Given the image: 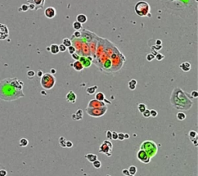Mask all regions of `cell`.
I'll return each instance as SVG.
<instances>
[{
  "mask_svg": "<svg viewBox=\"0 0 198 176\" xmlns=\"http://www.w3.org/2000/svg\"><path fill=\"white\" fill-rule=\"evenodd\" d=\"M190 96H191V98H193V99H197L198 97V92L196 90H194L190 93Z\"/></svg>",
  "mask_w": 198,
  "mask_h": 176,
  "instance_id": "45",
  "label": "cell"
},
{
  "mask_svg": "<svg viewBox=\"0 0 198 176\" xmlns=\"http://www.w3.org/2000/svg\"><path fill=\"white\" fill-rule=\"evenodd\" d=\"M73 28L75 30H81L82 29V24L76 20L73 23Z\"/></svg>",
  "mask_w": 198,
  "mask_h": 176,
  "instance_id": "26",
  "label": "cell"
},
{
  "mask_svg": "<svg viewBox=\"0 0 198 176\" xmlns=\"http://www.w3.org/2000/svg\"><path fill=\"white\" fill-rule=\"evenodd\" d=\"M66 100L68 102L71 103H75L76 100H77V95L73 92V91H70L67 95H66Z\"/></svg>",
  "mask_w": 198,
  "mask_h": 176,
  "instance_id": "16",
  "label": "cell"
},
{
  "mask_svg": "<svg viewBox=\"0 0 198 176\" xmlns=\"http://www.w3.org/2000/svg\"><path fill=\"white\" fill-rule=\"evenodd\" d=\"M28 9H29V6L23 4V5L21 6V7H20V9H19V10H22V12H26Z\"/></svg>",
  "mask_w": 198,
  "mask_h": 176,
  "instance_id": "41",
  "label": "cell"
},
{
  "mask_svg": "<svg viewBox=\"0 0 198 176\" xmlns=\"http://www.w3.org/2000/svg\"><path fill=\"white\" fill-rule=\"evenodd\" d=\"M156 45H162V40H156Z\"/></svg>",
  "mask_w": 198,
  "mask_h": 176,
  "instance_id": "56",
  "label": "cell"
},
{
  "mask_svg": "<svg viewBox=\"0 0 198 176\" xmlns=\"http://www.w3.org/2000/svg\"><path fill=\"white\" fill-rule=\"evenodd\" d=\"M164 6L175 12H185L188 9L197 10L198 0H162Z\"/></svg>",
  "mask_w": 198,
  "mask_h": 176,
  "instance_id": "3",
  "label": "cell"
},
{
  "mask_svg": "<svg viewBox=\"0 0 198 176\" xmlns=\"http://www.w3.org/2000/svg\"><path fill=\"white\" fill-rule=\"evenodd\" d=\"M137 109H138V111H139V113H143L145 111V110L146 109V104H144V103H138V106H137Z\"/></svg>",
  "mask_w": 198,
  "mask_h": 176,
  "instance_id": "29",
  "label": "cell"
},
{
  "mask_svg": "<svg viewBox=\"0 0 198 176\" xmlns=\"http://www.w3.org/2000/svg\"><path fill=\"white\" fill-rule=\"evenodd\" d=\"M35 74H36V73H35V71H29L28 72H27V76H28V78H29V79H32V78H33L34 76H35Z\"/></svg>",
  "mask_w": 198,
  "mask_h": 176,
  "instance_id": "42",
  "label": "cell"
},
{
  "mask_svg": "<svg viewBox=\"0 0 198 176\" xmlns=\"http://www.w3.org/2000/svg\"><path fill=\"white\" fill-rule=\"evenodd\" d=\"M136 156H137L138 160L141 162L144 163V164H148V163H149L151 161V158L148 157V154H146V152L143 149L138 150Z\"/></svg>",
  "mask_w": 198,
  "mask_h": 176,
  "instance_id": "9",
  "label": "cell"
},
{
  "mask_svg": "<svg viewBox=\"0 0 198 176\" xmlns=\"http://www.w3.org/2000/svg\"><path fill=\"white\" fill-rule=\"evenodd\" d=\"M111 64H112L111 61L109 60V59H107L104 63V68H105V69H109V68L111 67Z\"/></svg>",
  "mask_w": 198,
  "mask_h": 176,
  "instance_id": "35",
  "label": "cell"
},
{
  "mask_svg": "<svg viewBox=\"0 0 198 176\" xmlns=\"http://www.w3.org/2000/svg\"><path fill=\"white\" fill-rule=\"evenodd\" d=\"M118 140H119V141H124V140H125L124 133H118Z\"/></svg>",
  "mask_w": 198,
  "mask_h": 176,
  "instance_id": "49",
  "label": "cell"
},
{
  "mask_svg": "<svg viewBox=\"0 0 198 176\" xmlns=\"http://www.w3.org/2000/svg\"><path fill=\"white\" fill-rule=\"evenodd\" d=\"M128 171H129V174L130 175H135L136 173H137V168L136 167V166H134V165H132L129 167V168L128 169Z\"/></svg>",
  "mask_w": 198,
  "mask_h": 176,
  "instance_id": "30",
  "label": "cell"
},
{
  "mask_svg": "<svg viewBox=\"0 0 198 176\" xmlns=\"http://www.w3.org/2000/svg\"><path fill=\"white\" fill-rule=\"evenodd\" d=\"M77 21H78L79 23H81V24H83V23H85L87 21H88V17H87V16L86 15H84V14H78L77 16Z\"/></svg>",
  "mask_w": 198,
  "mask_h": 176,
  "instance_id": "20",
  "label": "cell"
},
{
  "mask_svg": "<svg viewBox=\"0 0 198 176\" xmlns=\"http://www.w3.org/2000/svg\"><path fill=\"white\" fill-rule=\"evenodd\" d=\"M71 118L73 120H81L83 119V110L79 109L75 113H73L71 116Z\"/></svg>",
  "mask_w": 198,
  "mask_h": 176,
  "instance_id": "17",
  "label": "cell"
},
{
  "mask_svg": "<svg viewBox=\"0 0 198 176\" xmlns=\"http://www.w3.org/2000/svg\"><path fill=\"white\" fill-rule=\"evenodd\" d=\"M140 149L144 150L150 158L156 156L158 152V147L153 141H145L140 145Z\"/></svg>",
  "mask_w": 198,
  "mask_h": 176,
  "instance_id": "4",
  "label": "cell"
},
{
  "mask_svg": "<svg viewBox=\"0 0 198 176\" xmlns=\"http://www.w3.org/2000/svg\"><path fill=\"white\" fill-rule=\"evenodd\" d=\"M155 58V56L153 54H148L146 55V60L148 61H152Z\"/></svg>",
  "mask_w": 198,
  "mask_h": 176,
  "instance_id": "44",
  "label": "cell"
},
{
  "mask_svg": "<svg viewBox=\"0 0 198 176\" xmlns=\"http://www.w3.org/2000/svg\"><path fill=\"white\" fill-rule=\"evenodd\" d=\"M97 89H98V86L94 85V86H91V87L88 88V89H86V92H87V93L88 94V95H93V94L95 93Z\"/></svg>",
  "mask_w": 198,
  "mask_h": 176,
  "instance_id": "24",
  "label": "cell"
},
{
  "mask_svg": "<svg viewBox=\"0 0 198 176\" xmlns=\"http://www.w3.org/2000/svg\"><path fill=\"white\" fill-rule=\"evenodd\" d=\"M92 165H93L94 168H96V169H98V168H100L101 167V162L99 160H98V159L92 162Z\"/></svg>",
  "mask_w": 198,
  "mask_h": 176,
  "instance_id": "34",
  "label": "cell"
},
{
  "mask_svg": "<svg viewBox=\"0 0 198 176\" xmlns=\"http://www.w3.org/2000/svg\"><path fill=\"white\" fill-rule=\"evenodd\" d=\"M67 50L68 51V53L70 54H74V52L76 51V48L74 46H72V45H71V46H69L68 47H67Z\"/></svg>",
  "mask_w": 198,
  "mask_h": 176,
  "instance_id": "36",
  "label": "cell"
},
{
  "mask_svg": "<svg viewBox=\"0 0 198 176\" xmlns=\"http://www.w3.org/2000/svg\"><path fill=\"white\" fill-rule=\"evenodd\" d=\"M50 51L53 54H57L60 51H59V47L57 44H53L50 46Z\"/></svg>",
  "mask_w": 198,
  "mask_h": 176,
  "instance_id": "21",
  "label": "cell"
},
{
  "mask_svg": "<svg viewBox=\"0 0 198 176\" xmlns=\"http://www.w3.org/2000/svg\"><path fill=\"white\" fill-rule=\"evenodd\" d=\"M59 144L63 148H66V141H67V140L64 137V136H60V138H59Z\"/></svg>",
  "mask_w": 198,
  "mask_h": 176,
  "instance_id": "27",
  "label": "cell"
},
{
  "mask_svg": "<svg viewBox=\"0 0 198 176\" xmlns=\"http://www.w3.org/2000/svg\"><path fill=\"white\" fill-rule=\"evenodd\" d=\"M128 88L130 90H135L137 85V81L136 79H132L128 81Z\"/></svg>",
  "mask_w": 198,
  "mask_h": 176,
  "instance_id": "23",
  "label": "cell"
},
{
  "mask_svg": "<svg viewBox=\"0 0 198 176\" xmlns=\"http://www.w3.org/2000/svg\"><path fill=\"white\" fill-rule=\"evenodd\" d=\"M189 137L190 139V141L191 140H193L194 138H196L197 137V133L195 131V130H190V131L189 132Z\"/></svg>",
  "mask_w": 198,
  "mask_h": 176,
  "instance_id": "33",
  "label": "cell"
},
{
  "mask_svg": "<svg viewBox=\"0 0 198 176\" xmlns=\"http://www.w3.org/2000/svg\"><path fill=\"white\" fill-rule=\"evenodd\" d=\"M113 148V145L108 141H104L103 143L100 146V149H99V152L102 153L104 154H106L108 157H111V150Z\"/></svg>",
  "mask_w": 198,
  "mask_h": 176,
  "instance_id": "8",
  "label": "cell"
},
{
  "mask_svg": "<svg viewBox=\"0 0 198 176\" xmlns=\"http://www.w3.org/2000/svg\"><path fill=\"white\" fill-rule=\"evenodd\" d=\"M95 99H97L98 101H104V99H105L104 94L102 92H98L96 95H95Z\"/></svg>",
  "mask_w": 198,
  "mask_h": 176,
  "instance_id": "28",
  "label": "cell"
},
{
  "mask_svg": "<svg viewBox=\"0 0 198 176\" xmlns=\"http://www.w3.org/2000/svg\"><path fill=\"white\" fill-rule=\"evenodd\" d=\"M9 29L6 25L0 23V40H3L7 39L9 37Z\"/></svg>",
  "mask_w": 198,
  "mask_h": 176,
  "instance_id": "11",
  "label": "cell"
},
{
  "mask_svg": "<svg viewBox=\"0 0 198 176\" xmlns=\"http://www.w3.org/2000/svg\"><path fill=\"white\" fill-rule=\"evenodd\" d=\"M71 57H72V58H73V59H74L75 61H78V60H79V57H80V56H79V54H76L75 52H74V54H71Z\"/></svg>",
  "mask_w": 198,
  "mask_h": 176,
  "instance_id": "48",
  "label": "cell"
},
{
  "mask_svg": "<svg viewBox=\"0 0 198 176\" xmlns=\"http://www.w3.org/2000/svg\"><path fill=\"white\" fill-rule=\"evenodd\" d=\"M56 15H57V10H56L55 8L52 7V6L47 7L44 10V16L47 19H53V18H54Z\"/></svg>",
  "mask_w": 198,
  "mask_h": 176,
  "instance_id": "14",
  "label": "cell"
},
{
  "mask_svg": "<svg viewBox=\"0 0 198 176\" xmlns=\"http://www.w3.org/2000/svg\"><path fill=\"white\" fill-rule=\"evenodd\" d=\"M84 158H86L89 162L92 163L93 161H94L95 160H97V159H98V156L96 154H86V155L84 156Z\"/></svg>",
  "mask_w": 198,
  "mask_h": 176,
  "instance_id": "22",
  "label": "cell"
},
{
  "mask_svg": "<svg viewBox=\"0 0 198 176\" xmlns=\"http://www.w3.org/2000/svg\"><path fill=\"white\" fill-rule=\"evenodd\" d=\"M71 66L73 67L74 69L77 71H81L84 68L83 67V65H82V64L79 61H75L74 63L71 64Z\"/></svg>",
  "mask_w": 198,
  "mask_h": 176,
  "instance_id": "18",
  "label": "cell"
},
{
  "mask_svg": "<svg viewBox=\"0 0 198 176\" xmlns=\"http://www.w3.org/2000/svg\"><path fill=\"white\" fill-rule=\"evenodd\" d=\"M94 36H95L93 33L88 31L87 30H83L81 32V37L83 38V40L85 42H91L94 39Z\"/></svg>",
  "mask_w": 198,
  "mask_h": 176,
  "instance_id": "12",
  "label": "cell"
},
{
  "mask_svg": "<svg viewBox=\"0 0 198 176\" xmlns=\"http://www.w3.org/2000/svg\"><path fill=\"white\" fill-rule=\"evenodd\" d=\"M56 83V78L50 73H45L43 74L40 80L41 86L44 89L50 90L54 88Z\"/></svg>",
  "mask_w": 198,
  "mask_h": 176,
  "instance_id": "6",
  "label": "cell"
},
{
  "mask_svg": "<svg viewBox=\"0 0 198 176\" xmlns=\"http://www.w3.org/2000/svg\"><path fill=\"white\" fill-rule=\"evenodd\" d=\"M124 137H125V139H128L130 137V136H129V134H128V133H125L124 134Z\"/></svg>",
  "mask_w": 198,
  "mask_h": 176,
  "instance_id": "55",
  "label": "cell"
},
{
  "mask_svg": "<svg viewBox=\"0 0 198 176\" xmlns=\"http://www.w3.org/2000/svg\"><path fill=\"white\" fill-rule=\"evenodd\" d=\"M43 74H44V72H43V71H42L41 70H39V71H37V76H38V77L41 78V77L43 76Z\"/></svg>",
  "mask_w": 198,
  "mask_h": 176,
  "instance_id": "53",
  "label": "cell"
},
{
  "mask_svg": "<svg viewBox=\"0 0 198 176\" xmlns=\"http://www.w3.org/2000/svg\"><path fill=\"white\" fill-rule=\"evenodd\" d=\"M111 140H114V141L118 140V133L115 131L111 132Z\"/></svg>",
  "mask_w": 198,
  "mask_h": 176,
  "instance_id": "46",
  "label": "cell"
},
{
  "mask_svg": "<svg viewBox=\"0 0 198 176\" xmlns=\"http://www.w3.org/2000/svg\"><path fill=\"white\" fill-rule=\"evenodd\" d=\"M106 106L104 101H98L97 99H92L88 102V107L89 108H96V107H102Z\"/></svg>",
  "mask_w": 198,
  "mask_h": 176,
  "instance_id": "13",
  "label": "cell"
},
{
  "mask_svg": "<svg viewBox=\"0 0 198 176\" xmlns=\"http://www.w3.org/2000/svg\"><path fill=\"white\" fill-rule=\"evenodd\" d=\"M58 47H59V51H60V52H65L67 51V47L64 46L63 44H60V45H58Z\"/></svg>",
  "mask_w": 198,
  "mask_h": 176,
  "instance_id": "40",
  "label": "cell"
},
{
  "mask_svg": "<svg viewBox=\"0 0 198 176\" xmlns=\"http://www.w3.org/2000/svg\"><path fill=\"white\" fill-rule=\"evenodd\" d=\"M78 61L82 64V65H83L84 68H90L91 67L93 59H92V57H90V56H87L86 57V56H84V55H83V56H80Z\"/></svg>",
  "mask_w": 198,
  "mask_h": 176,
  "instance_id": "10",
  "label": "cell"
},
{
  "mask_svg": "<svg viewBox=\"0 0 198 176\" xmlns=\"http://www.w3.org/2000/svg\"><path fill=\"white\" fill-rule=\"evenodd\" d=\"M23 82L17 78H7L0 81V99L6 102L24 97Z\"/></svg>",
  "mask_w": 198,
  "mask_h": 176,
  "instance_id": "1",
  "label": "cell"
},
{
  "mask_svg": "<svg viewBox=\"0 0 198 176\" xmlns=\"http://www.w3.org/2000/svg\"><path fill=\"white\" fill-rule=\"evenodd\" d=\"M158 115V113L156 110H155V109H151L150 110V117H156Z\"/></svg>",
  "mask_w": 198,
  "mask_h": 176,
  "instance_id": "43",
  "label": "cell"
},
{
  "mask_svg": "<svg viewBox=\"0 0 198 176\" xmlns=\"http://www.w3.org/2000/svg\"><path fill=\"white\" fill-rule=\"evenodd\" d=\"M122 174L125 175H126V176H129L130 175L129 171H128V169H123V170H122Z\"/></svg>",
  "mask_w": 198,
  "mask_h": 176,
  "instance_id": "52",
  "label": "cell"
},
{
  "mask_svg": "<svg viewBox=\"0 0 198 176\" xmlns=\"http://www.w3.org/2000/svg\"><path fill=\"white\" fill-rule=\"evenodd\" d=\"M108 110L107 106H102V107H96V108H86V113L90 116L92 117H101L106 113Z\"/></svg>",
  "mask_w": 198,
  "mask_h": 176,
  "instance_id": "7",
  "label": "cell"
},
{
  "mask_svg": "<svg viewBox=\"0 0 198 176\" xmlns=\"http://www.w3.org/2000/svg\"><path fill=\"white\" fill-rule=\"evenodd\" d=\"M27 1L29 3H31L35 6V10L42 9L45 3V0H27Z\"/></svg>",
  "mask_w": 198,
  "mask_h": 176,
  "instance_id": "15",
  "label": "cell"
},
{
  "mask_svg": "<svg viewBox=\"0 0 198 176\" xmlns=\"http://www.w3.org/2000/svg\"><path fill=\"white\" fill-rule=\"evenodd\" d=\"M155 58H156V59L157 61H162L163 59H164V58H165V56H164L163 54H160V53H157L156 55H155Z\"/></svg>",
  "mask_w": 198,
  "mask_h": 176,
  "instance_id": "37",
  "label": "cell"
},
{
  "mask_svg": "<svg viewBox=\"0 0 198 176\" xmlns=\"http://www.w3.org/2000/svg\"><path fill=\"white\" fill-rule=\"evenodd\" d=\"M176 118L180 121H183V120H184L187 118V115L183 112H179L176 114Z\"/></svg>",
  "mask_w": 198,
  "mask_h": 176,
  "instance_id": "25",
  "label": "cell"
},
{
  "mask_svg": "<svg viewBox=\"0 0 198 176\" xmlns=\"http://www.w3.org/2000/svg\"><path fill=\"white\" fill-rule=\"evenodd\" d=\"M29 144V141L26 138H22L19 140V146L21 147H26Z\"/></svg>",
  "mask_w": 198,
  "mask_h": 176,
  "instance_id": "32",
  "label": "cell"
},
{
  "mask_svg": "<svg viewBox=\"0 0 198 176\" xmlns=\"http://www.w3.org/2000/svg\"><path fill=\"white\" fill-rule=\"evenodd\" d=\"M180 68L181 70H182L183 71H185V72H187V71H189L190 70V68H191V65L189 62H187V61H186V62H183V63H181L180 64Z\"/></svg>",
  "mask_w": 198,
  "mask_h": 176,
  "instance_id": "19",
  "label": "cell"
},
{
  "mask_svg": "<svg viewBox=\"0 0 198 176\" xmlns=\"http://www.w3.org/2000/svg\"><path fill=\"white\" fill-rule=\"evenodd\" d=\"M189 97V94L184 92L180 88H176L172 92L170 102L174 108L180 110H189L193 106V101Z\"/></svg>",
  "mask_w": 198,
  "mask_h": 176,
  "instance_id": "2",
  "label": "cell"
},
{
  "mask_svg": "<svg viewBox=\"0 0 198 176\" xmlns=\"http://www.w3.org/2000/svg\"><path fill=\"white\" fill-rule=\"evenodd\" d=\"M72 37H74V38H81V31L80 30H75Z\"/></svg>",
  "mask_w": 198,
  "mask_h": 176,
  "instance_id": "38",
  "label": "cell"
},
{
  "mask_svg": "<svg viewBox=\"0 0 198 176\" xmlns=\"http://www.w3.org/2000/svg\"><path fill=\"white\" fill-rule=\"evenodd\" d=\"M73 143H72L71 141H66V148H71L73 147Z\"/></svg>",
  "mask_w": 198,
  "mask_h": 176,
  "instance_id": "47",
  "label": "cell"
},
{
  "mask_svg": "<svg viewBox=\"0 0 198 176\" xmlns=\"http://www.w3.org/2000/svg\"><path fill=\"white\" fill-rule=\"evenodd\" d=\"M62 44L64 45V46H66L67 47H68L69 46H71V45H72V41L71 40H70L69 38H64L63 39V40H62Z\"/></svg>",
  "mask_w": 198,
  "mask_h": 176,
  "instance_id": "31",
  "label": "cell"
},
{
  "mask_svg": "<svg viewBox=\"0 0 198 176\" xmlns=\"http://www.w3.org/2000/svg\"><path fill=\"white\" fill-rule=\"evenodd\" d=\"M2 168V165H0V169Z\"/></svg>",
  "mask_w": 198,
  "mask_h": 176,
  "instance_id": "57",
  "label": "cell"
},
{
  "mask_svg": "<svg viewBox=\"0 0 198 176\" xmlns=\"http://www.w3.org/2000/svg\"><path fill=\"white\" fill-rule=\"evenodd\" d=\"M7 171H6V170H3V169H0V176H6V175H7Z\"/></svg>",
  "mask_w": 198,
  "mask_h": 176,
  "instance_id": "51",
  "label": "cell"
},
{
  "mask_svg": "<svg viewBox=\"0 0 198 176\" xmlns=\"http://www.w3.org/2000/svg\"><path fill=\"white\" fill-rule=\"evenodd\" d=\"M106 136L108 140H111V130H107L106 131Z\"/></svg>",
  "mask_w": 198,
  "mask_h": 176,
  "instance_id": "50",
  "label": "cell"
},
{
  "mask_svg": "<svg viewBox=\"0 0 198 176\" xmlns=\"http://www.w3.org/2000/svg\"><path fill=\"white\" fill-rule=\"evenodd\" d=\"M142 114H143V116L145 118H148V117H150V110L146 109Z\"/></svg>",
  "mask_w": 198,
  "mask_h": 176,
  "instance_id": "39",
  "label": "cell"
},
{
  "mask_svg": "<svg viewBox=\"0 0 198 176\" xmlns=\"http://www.w3.org/2000/svg\"><path fill=\"white\" fill-rule=\"evenodd\" d=\"M135 11L139 16H148L150 12V6L146 1H138L135 6Z\"/></svg>",
  "mask_w": 198,
  "mask_h": 176,
  "instance_id": "5",
  "label": "cell"
},
{
  "mask_svg": "<svg viewBox=\"0 0 198 176\" xmlns=\"http://www.w3.org/2000/svg\"><path fill=\"white\" fill-rule=\"evenodd\" d=\"M56 72H57V70L55 69V68H51V70H50V74H55Z\"/></svg>",
  "mask_w": 198,
  "mask_h": 176,
  "instance_id": "54",
  "label": "cell"
}]
</instances>
